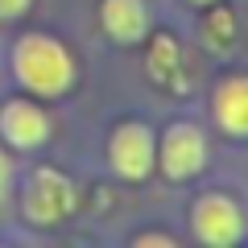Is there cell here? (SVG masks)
<instances>
[{
    "instance_id": "1",
    "label": "cell",
    "mask_w": 248,
    "mask_h": 248,
    "mask_svg": "<svg viewBox=\"0 0 248 248\" xmlns=\"http://www.w3.org/2000/svg\"><path fill=\"white\" fill-rule=\"evenodd\" d=\"M13 75L33 95H62L75 83V58L46 33H25L13 46Z\"/></svg>"
},
{
    "instance_id": "2",
    "label": "cell",
    "mask_w": 248,
    "mask_h": 248,
    "mask_svg": "<svg viewBox=\"0 0 248 248\" xmlns=\"http://www.w3.org/2000/svg\"><path fill=\"white\" fill-rule=\"evenodd\" d=\"M75 211V186L54 170H37L25 186V215L33 223H58Z\"/></svg>"
},
{
    "instance_id": "3",
    "label": "cell",
    "mask_w": 248,
    "mask_h": 248,
    "mask_svg": "<svg viewBox=\"0 0 248 248\" xmlns=\"http://www.w3.org/2000/svg\"><path fill=\"white\" fill-rule=\"evenodd\" d=\"M195 236L203 244H236L244 236V219H240V207L228 195H203L195 203Z\"/></svg>"
},
{
    "instance_id": "4",
    "label": "cell",
    "mask_w": 248,
    "mask_h": 248,
    "mask_svg": "<svg viewBox=\"0 0 248 248\" xmlns=\"http://www.w3.org/2000/svg\"><path fill=\"white\" fill-rule=\"evenodd\" d=\"M112 170L128 182H141L153 170V133L145 124H120L112 133Z\"/></svg>"
},
{
    "instance_id": "5",
    "label": "cell",
    "mask_w": 248,
    "mask_h": 248,
    "mask_svg": "<svg viewBox=\"0 0 248 248\" xmlns=\"http://www.w3.org/2000/svg\"><path fill=\"white\" fill-rule=\"evenodd\" d=\"M207 161V141L203 133H199L195 124H174L166 133V141H161V170H166L170 178H190L199 174Z\"/></svg>"
},
{
    "instance_id": "6",
    "label": "cell",
    "mask_w": 248,
    "mask_h": 248,
    "mask_svg": "<svg viewBox=\"0 0 248 248\" xmlns=\"http://www.w3.org/2000/svg\"><path fill=\"white\" fill-rule=\"evenodd\" d=\"M0 133L13 149H37V145L50 137V120H46L42 108L25 104V99H13V104L0 108Z\"/></svg>"
},
{
    "instance_id": "7",
    "label": "cell",
    "mask_w": 248,
    "mask_h": 248,
    "mask_svg": "<svg viewBox=\"0 0 248 248\" xmlns=\"http://www.w3.org/2000/svg\"><path fill=\"white\" fill-rule=\"evenodd\" d=\"M99 17H104L108 37H116V42H141L149 29V13L141 0H104Z\"/></svg>"
},
{
    "instance_id": "8",
    "label": "cell",
    "mask_w": 248,
    "mask_h": 248,
    "mask_svg": "<svg viewBox=\"0 0 248 248\" xmlns=\"http://www.w3.org/2000/svg\"><path fill=\"white\" fill-rule=\"evenodd\" d=\"M211 108H215V120H219L228 133L248 137V79H244V75H236V79L219 83V91H215Z\"/></svg>"
},
{
    "instance_id": "9",
    "label": "cell",
    "mask_w": 248,
    "mask_h": 248,
    "mask_svg": "<svg viewBox=\"0 0 248 248\" xmlns=\"http://www.w3.org/2000/svg\"><path fill=\"white\" fill-rule=\"evenodd\" d=\"M13 186V161L4 157V149H0V203H4V195H9Z\"/></svg>"
},
{
    "instance_id": "10",
    "label": "cell",
    "mask_w": 248,
    "mask_h": 248,
    "mask_svg": "<svg viewBox=\"0 0 248 248\" xmlns=\"http://www.w3.org/2000/svg\"><path fill=\"white\" fill-rule=\"evenodd\" d=\"M29 9V0H0V21H13Z\"/></svg>"
},
{
    "instance_id": "11",
    "label": "cell",
    "mask_w": 248,
    "mask_h": 248,
    "mask_svg": "<svg viewBox=\"0 0 248 248\" xmlns=\"http://www.w3.org/2000/svg\"><path fill=\"white\" fill-rule=\"evenodd\" d=\"M137 244H174V240H170V236H141Z\"/></svg>"
},
{
    "instance_id": "12",
    "label": "cell",
    "mask_w": 248,
    "mask_h": 248,
    "mask_svg": "<svg viewBox=\"0 0 248 248\" xmlns=\"http://www.w3.org/2000/svg\"><path fill=\"white\" fill-rule=\"evenodd\" d=\"M195 4H211V0H195Z\"/></svg>"
}]
</instances>
